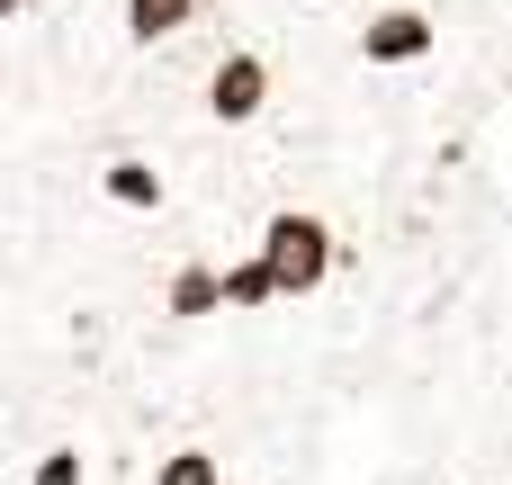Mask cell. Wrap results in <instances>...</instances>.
<instances>
[{
  "mask_svg": "<svg viewBox=\"0 0 512 485\" xmlns=\"http://www.w3.org/2000/svg\"><path fill=\"white\" fill-rule=\"evenodd\" d=\"M243 252H261V261H270L279 306H315V297H333V288H342V261H351L342 216H333V207H306V198L270 207V216L252 225V243H243Z\"/></svg>",
  "mask_w": 512,
  "mask_h": 485,
  "instance_id": "obj_1",
  "label": "cell"
},
{
  "mask_svg": "<svg viewBox=\"0 0 512 485\" xmlns=\"http://www.w3.org/2000/svg\"><path fill=\"white\" fill-rule=\"evenodd\" d=\"M270 108H279V54L261 36H225L216 63L198 72V117L225 135H252V126H270Z\"/></svg>",
  "mask_w": 512,
  "mask_h": 485,
  "instance_id": "obj_2",
  "label": "cell"
},
{
  "mask_svg": "<svg viewBox=\"0 0 512 485\" xmlns=\"http://www.w3.org/2000/svg\"><path fill=\"white\" fill-rule=\"evenodd\" d=\"M351 54H360L369 72H387V81L432 72V63L450 54V18H441L432 0H378V9H351Z\"/></svg>",
  "mask_w": 512,
  "mask_h": 485,
  "instance_id": "obj_3",
  "label": "cell"
},
{
  "mask_svg": "<svg viewBox=\"0 0 512 485\" xmlns=\"http://www.w3.org/2000/svg\"><path fill=\"white\" fill-rule=\"evenodd\" d=\"M90 198H99L108 216H126V225H153V216H171V207H180V180H171V162H162V153L117 144V153L90 171Z\"/></svg>",
  "mask_w": 512,
  "mask_h": 485,
  "instance_id": "obj_4",
  "label": "cell"
},
{
  "mask_svg": "<svg viewBox=\"0 0 512 485\" xmlns=\"http://www.w3.org/2000/svg\"><path fill=\"white\" fill-rule=\"evenodd\" d=\"M162 315L171 324H225V261L216 252H189L162 270Z\"/></svg>",
  "mask_w": 512,
  "mask_h": 485,
  "instance_id": "obj_5",
  "label": "cell"
},
{
  "mask_svg": "<svg viewBox=\"0 0 512 485\" xmlns=\"http://www.w3.org/2000/svg\"><path fill=\"white\" fill-rule=\"evenodd\" d=\"M198 18H207V0H117V36L135 54H162V45L198 36Z\"/></svg>",
  "mask_w": 512,
  "mask_h": 485,
  "instance_id": "obj_6",
  "label": "cell"
},
{
  "mask_svg": "<svg viewBox=\"0 0 512 485\" xmlns=\"http://www.w3.org/2000/svg\"><path fill=\"white\" fill-rule=\"evenodd\" d=\"M225 315H279V279L261 252H234L225 261Z\"/></svg>",
  "mask_w": 512,
  "mask_h": 485,
  "instance_id": "obj_7",
  "label": "cell"
},
{
  "mask_svg": "<svg viewBox=\"0 0 512 485\" xmlns=\"http://www.w3.org/2000/svg\"><path fill=\"white\" fill-rule=\"evenodd\" d=\"M18 485H99V459H90V441H45L18 468Z\"/></svg>",
  "mask_w": 512,
  "mask_h": 485,
  "instance_id": "obj_8",
  "label": "cell"
}]
</instances>
